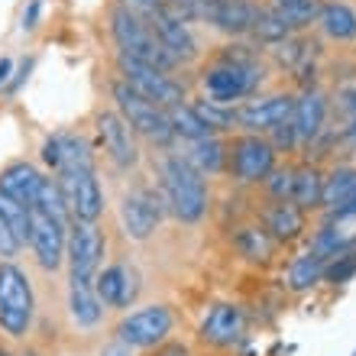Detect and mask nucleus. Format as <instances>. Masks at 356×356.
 <instances>
[{
	"instance_id": "nucleus-1",
	"label": "nucleus",
	"mask_w": 356,
	"mask_h": 356,
	"mask_svg": "<svg viewBox=\"0 0 356 356\" xmlns=\"http://www.w3.org/2000/svg\"><path fill=\"white\" fill-rule=\"evenodd\" d=\"M159 191L165 211H172L181 224H197L207 214L204 175L191 169L185 156H165L159 162Z\"/></svg>"
},
{
	"instance_id": "nucleus-22",
	"label": "nucleus",
	"mask_w": 356,
	"mask_h": 356,
	"mask_svg": "<svg viewBox=\"0 0 356 356\" xmlns=\"http://www.w3.org/2000/svg\"><path fill=\"white\" fill-rule=\"evenodd\" d=\"M305 230V211L298 204H291V201H275V204L266 211V234L272 240H282V243H289L295 236Z\"/></svg>"
},
{
	"instance_id": "nucleus-17",
	"label": "nucleus",
	"mask_w": 356,
	"mask_h": 356,
	"mask_svg": "<svg viewBox=\"0 0 356 356\" xmlns=\"http://www.w3.org/2000/svg\"><path fill=\"white\" fill-rule=\"evenodd\" d=\"M295 111V97L291 94H272V97H256L236 107V127H243L246 133H269L279 123L291 120Z\"/></svg>"
},
{
	"instance_id": "nucleus-24",
	"label": "nucleus",
	"mask_w": 356,
	"mask_h": 356,
	"mask_svg": "<svg viewBox=\"0 0 356 356\" xmlns=\"http://www.w3.org/2000/svg\"><path fill=\"white\" fill-rule=\"evenodd\" d=\"M68 314L78 327H97L104 318V305L97 298L94 285H78L68 282Z\"/></svg>"
},
{
	"instance_id": "nucleus-31",
	"label": "nucleus",
	"mask_w": 356,
	"mask_h": 356,
	"mask_svg": "<svg viewBox=\"0 0 356 356\" xmlns=\"http://www.w3.org/2000/svg\"><path fill=\"white\" fill-rule=\"evenodd\" d=\"M324 259L321 256H314L308 250L305 256H298L295 263L289 266V289L291 291H308V289H314L321 279H324Z\"/></svg>"
},
{
	"instance_id": "nucleus-8",
	"label": "nucleus",
	"mask_w": 356,
	"mask_h": 356,
	"mask_svg": "<svg viewBox=\"0 0 356 356\" xmlns=\"http://www.w3.org/2000/svg\"><path fill=\"white\" fill-rule=\"evenodd\" d=\"M117 68H120V81L130 85L133 91L146 97V101L159 104V107H175V104H185V88L178 85L175 78L162 68H152L146 62H136V58L117 56Z\"/></svg>"
},
{
	"instance_id": "nucleus-14",
	"label": "nucleus",
	"mask_w": 356,
	"mask_h": 356,
	"mask_svg": "<svg viewBox=\"0 0 356 356\" xmlns=\"http://www.w3.org/2000/svg\"><path fill=\"white\" fill-rule=\"evenodd\" d=\"M94 130L101 140L107 159L117 169H133L140 162V146H136V133L130 130V123L123 120L117 111H97L94 113Z\"/></svg>"
},
{
	"instance_id": "nucleus-20",
	"label": "nucleus",
	"mask_w": 356,
	"mask_h": 356,
	"mask_svg": "<svg viewBox=\"0 0 356 356\" xmlns=\"http://www.w3.org/2000/svg\"><path fill=\"white\" fill-rule=\"evenodd\" d=\"M324 120H327V97L318 88H308V91L295 97V111H291V127H295V136L298 143H314L324 130Z\"/></svg>"
},
{
	"instance_id": "nucleus-29",
	"label": "nucleus",
	"mask_w": 356,
	"mask_h": 356,
	"mask_svg": "<svg viewBox=\"0 0 356 356\" xmlns=\"http://www.w3.org/2000/svg\"><path fill=\"white\" fill-rule=\"evenodd\" d=\"M185 159H188V165L195 172H201V175H214V172L224 169L227 146L217 140V136H207V140L191 143V152H188Z\"/></svg>"
},
{
	"instance_id": "nucleus-33",
	"label": "nucleus",
	"mask_w": 356,
	"mask_h": 356,
	"mask_svg": "<svg viewBox=\"0 0 356 356\" xmlns=\"http://www.w3.org/2000/svg\"><path fill=\"white\" fill-rule=\"evenodd\" d=\"M36 211H42V214L49 217H56V220H72L68 217V207H65V197H62V188H58L56 178H42V185H39L36 191Z\"/></svg>"
},
{
	"instance_id": "nucleus-18",
	"label": "nucleus",
	"mask_w": 356,
	"mask_h": 356,
	"mask_svg": "<svg viewBox=\"0 0 356 356\" xmlns=\"http://www.w3.org/2000/svg\"><path fill=\"white\" fill-rule=\"evenodd\" d=\"M46 165L56 169V175H72V172H94V152L85 136L75 133H56L42 146Z\"/></svg>"
},
{
	"instance_id": "nucleus-2",
	"label": "nucleus",
	"mask_w": 356,
	"mask_h": 356,
	"mask_svg": "<svg viewBox=\"0 0 356 356\" xmlns=\"http://www.w3.org/2000/svg\"><path fill=\"white\" fill-rule=\"evenodd\" d=\"M111 36L117 42V49H120V56L146 62V65L162 68V72L178 68V62L162 49V42L149 29L146 17L136 7H130V3H120V7L111 10Z\"/></svg>"
},
{
	"instance_id": "nucleus-37",
	"label": "nucleus",
	"mask_w": 356,
	"mask_h": 356,
	"mask_svg": "<svg viewBox=\"0 0 356 356\" xmlns=\"http://www.w3.org/2000/svg\"><path fill=\"white\" fill-rule=\"evenodd\" d=\"M269 143H272V149H291V146H298V136H295L291 120H285V123H279L275 130H269Z\"/></svg>"
},
{
	"instance_id": "nucleus-41",
	"label": "nucleus",
	"mask_w": 356,
	"mask_h": 356,
	"mask_svg": "<svg viewBox=\"0 0 356 356\" xmlns=\"http://www.w3.org/2000/svg\"><path fill=\"white\" fill-rule=\"evenodd\" d=\"M330 217H334V220H356V195L350 197L343 207H340L337 214H330Z\"/></svg>"
},
{
	"instance_id": "nucleus-25",
	"label": "nucleus",
	"mask_w": 356,
	"mask_h": 356,
	"mask_svg": "<svg viewBox=\"0 0 356 356\" xmlns=\"http://www.w3.org/2000/svg\"><path fill=\"white\" fill-rule=\"evenodd\" d=\"M356 195V169L340 165L330 175H324V191H321V207H327L330 214H337L340 207L347 204Z\"/></svg>"
},
{
	"instance_id": "nucleus-47",
	"label": "nucleus",
	"mask_w": 356,
	"mask_h": 356,
	"mask_svg": "<svg viewBox=\"0 0 356 356\" xmlns=\"http://www.w3.org/2000/svg\"><path fill=\"white\" fill-rule=\"evenodd\" d=\"M0 356H10V353H7V350H0Z\"/></svg>"
},
{
	"instance_id": "nucleus-40",
	"label": "nucleus",
	"mask_w": 356,
	"mask_h": 356,
	"mask_svg": "<svg viewBox=\"0 0 356 356\" xmlns=\"http://www.w3.org/2000/svg\"><path fill=\"white\" fill-rule=\"evenodd\" d=\"M39 10H42V0H29V10L23 13V29H33V26H36Z\"/></svg>"
},
{
	"instance_id": "nucleus-39",
	"label": "nucleus",
	"mask_w": 356,
	"mask_h": 356,
	"mask_svg": "<svg viewBox=\"0 0 356 356\" xmlns=\"http://www.w3.org/2000/svg\"><path fill=\"white\" fill-rule=\"evenodd\" d=\"M152 356H191V353H188L185 343H175V340H162Z\"/></svg>"
},
{
	"instance_id": "nucleus-12",
	"label": "nucleus",
	"mask_w": 356,
	"mask_h": 356,
	"mask_svg": "<svg viewBox=\"0 0 356 356\" xmlns=\"http://www.w3.org/2000/svg\"><path fill=\"white\" fill-rule=\"evenodd\" d=\"M62 197H65L68 217L78 224H97L104 214V188L97 181V172H72V175H56Z\"/></svg>"
},
{
	"instance_id": "nucleus-4",
	"label": "nucleus",
	"mask_w": 356,
	"mask_h": 356,
	"mask_svg": "<svg viewBox=\"0 0 356 356\" xmlns=\"http://www.w3.org/2000/svg\"><path fill=\"white\" fill-rule=\"evenodd\" d=\"M36 318V295L29 275L13 263H0V330L7 337H26Z\"/></svg>"
},
{
	"instance_id": "nucleus-9",
	"label": "nucleus",
	"mask_w": 356,
	"mask_h": 356,
	"mask_svg": "<svg viewBox=\"0 0 356 356\" xmlns=\"http://www.w3.org/2000/svg\"><path fill=\"white\" fill-rule=\"evenodd\" d=\"M172 311L165 305H146L140 311H130L117 324V343L130 350H152L172 334Z\"/></svg>"
},
{
	"instance_id": "nucleus-13",
	"label": "nucleus",
	"mask_w": 356,
	"mask_h": 356,
	"mask_svg": "<svg viewBox=\"0 0 356 356\" xmlns=\"http://www.w3.org/2000/svg\"><path fill=\"white\" fill-rule=\"evenodd\" d=\"M65 246H68L65 220H56V217L29 207V250L36 256V263L46 272H56L65 263Z\"/></svg>"
},
{
	"instance_id": "nucleus-21",
	"label": "nucleus",
	"mask_w": 356,
	"mask_h": 356,
	"mask_svg": "<svg viewBox=\"0 0 356 356\" xmlns=\"http://www.w3.org/2000/svg\"><path fill=\"white\" fill-rule=\"evenodd\" d=\"M39 185H42V175H39L36 165H29V162H10L7 169L0 172V191L26 207L36 204Z\"/></svg>"
},
{
	"instance_id": "nucleus-36",
	"label": "nucleus",
	"mask_w": 356,
	"mask_h": 356,
	"mask_svg": "<svg viewBox=\"0 0 356 356\" xmlns=\"http://www.w3.org/2000/svg\"><path fill=\"white\" fill-rule=\"evenodd\" d=\"M291 181H295V169H272L266 175V188L275 201H289L291 197Z\"/></svg>"
},
{
	"instance_id": "nucleus-42",
	"label": "nucleus",
	"mask_w": 356,
	"mask_h": 356,
	"mask_svg": "<svg viewBox=\"0 0 356 356\" xmlns=\"http://www.w3.org/2000/svg\"><path fill=\"white\" fill-rule=\"evenodd\" d=\"M343 143H347V146H356V113H353V120L343 127Z\"/></svg>"
},
{
	"instance_id": "nucleus-16",
	"label": "nucleus",
	"mask_w": 356,
	"mask_h": 356,
	"mask_svg": "<svg viewBox=\"0 0 356 356\" xmlns=\"http://www.w3.org/2000/svg\"><path fill=\"white\" fill-rule=\"evenodd\" d=\"M140 289H143V279L136 266L130 263H113V266H104L94 279V291L101 298L104 308H130L133 301L140 298Z\"/></svg>"
},
{
	"instance_id": "nucleus-11",
	"label": "nucleus",
	"mask_w": 356,
	"mask_h": 356,
	"mask_svg": "<svg viewBox=\"0 0 356 356\" xmlns=\"http://www.w3.org/2000/svg\"><path fill=\"white\" fill-rule=\"evenodd\" d=\"M162 214H165L162 191L156 195L152 188H133L120 201V227L130 240H149L162 224Z\"/></svg>"
},
{
	"instance_id": "nucleus-3",
	"label": "nucleus",
	"mask_w": 356,
	"mask_h": 356,
	"mask_svg": "<svg viewBox=\"0 0 356 356\" xmlns=\"http://www.w3.org/2000/svg\"><path fill=\"white\" fill-rule=\"evenodd\" d=\"M263 65L256 62L253 56H224L217 65H211L204 72V91H207V101L214 104H234V101H243L256 88L263 85Z\"/></svg>"
},
{
	"instance_id": "nucleus-44",
	"label": "nucleus",
	"mask_w": 356,
	"mask_h": 356,
	"mask_svg": "<svg viewBox=\"0 0 356 356\" xmlns=\"http://www.w3.org/2000/svg\"><path fill=\"white\" fill-rule=\"evenodd\" d=\"M101 356H133L130 347H123V343H113V347H107Z\"/></svg>"
},
{
	"instance_id": "nucleus-46",
	"label": "nucleus",
	"mask_w": 356,
	"mask_h": 356,
	"mask_svg": "<svg viewBox=\"0 0 356 356\" xmlns=\"http://www.w3.org/2000/svg\"><path fill=\"white\" fill-rule=\"evenodd\" d=\"M185 3H214V0H185Z\"/></svg>"
},
{
	"instance_id": "nucleus-30",
	"label": "nucleus",
	"mask_w": 356,
	"mask_h": 356,
	"mask_svg": "<svg viewBox=\"0 0 356 356\" xmlns=\"http://www.w3.org/2000/svg\"><path fill=\"white\" fill-rule=\"evenodd\" d=\"M272 13L295 33V29L314 23L321 13V0H272Z\"/></svg>"
},
{
	"instance_id": "nucleus-23",
	"label": "nucleus",
	"mask_w": 356,
	"mask_h": 356,
	"mask_svg": "<svg viewBox=\"0 0 356 356\" xmlns=\"http://www.w3.org/2000/svg\"><path fill=\"white\" fill-rule=\"evenodd\" d=\"M318 23L324 29L327 39H337V42H350L356 39V10L343 0H330V3H321Z\"/></svg>"
},
{
	"instance_id": "nucleus-35",
	"label": "nucleus",
	"mask_w": 356,
	"mask_h": 356,
	"mask_svg": "<svg viewBox=\"0 0 356 356\" xmlns=\"http://www.w3.org/2000/svg\"><path fill=\"white\" fill-rule=\"evenodd\" d=\"M353 275H356V246L337 253L334 259H327V266H324V279L334 282V285H343V282H350Z\"/></svg>"
},
{
	"instance_id": "nucleus-15",
	"label": "nucleus",
	"mask_w": 356,
	"mask_h": 356,
	"mask_svg": "<svg viewBox=\"0 0 356 356\" xmlns=\"http://www.w3.org/2000/svg\"><path fill=\"white\" fill-rule=\"evenodd\" d=\"M263 7L253 0H214V3H197V17H204L207 23L227 36H243L253 33L259 23Z\"/></svg>"
},
{
	"instance_id": "nucleus-28",
	"label": "nucleus",
	"mask_w": 356,
	"mask_h": 356,
	"mask_svg": "<svg viewBox=\"0 0 356 356\" xmlns=\"http://www.w3.org/2000/svg\"><path fill=\"white\" fill-rule=\"evenodd\" d=\"M321 191H324V172L314 165H301L295 169V181H291V204H298L301 211L308 207H321Z\"/></svg>"
},
{
	"instance_id": "nucleus-19",
	"label": "nucleus",
	"mask_w": 356,
	"mask_h": 356,
	"mask_svg": "<svg viewBox=\"0 0 356 356\" xmlns=\"http://www.w3.org/2000/svg\"><path fill=\"white\" fill-rule=\"evenodd\" d=\"M246 330V314L240 305H214L201 321V340L211 347H234Z\"/></svg>"
},
{
	"instance_id": "nucleus-7",
	"label": "nucleus",
	"mask_w": 356,
	"mask_h": 356,
	"mask_svg": "<svg viewBox=\"0 0 356 356\" xmlns=\"http://www.w3.org/2000/svg\"><path fill=\"white\" fill-rule=\"evenodd\" d=\"M104 250H107V240L97 230V224H78V220H72V227H68V246H65L68 282L94 285L97 272H101V263H104Z\"/></svg>"
},
{
	"instance_id": "nucleus-5",
	"label": "nucleus",
	"mask_w": 356,
	"mask_h": 356,
	"mask_svg": "<svg viewBox=\"0 0 356 356\" xmlns=\"http://www.w3.org/2000/svg\"><path fill=\"white\" fill-rule=\"evenodd\" d=\"M111 94H113V104H117V113L130 123V130L136 133V136L149 140L152 146H162V149H169L172 143H175V130H172L165 107L140 97L130 85H123V81H113Z\"/></svg>"
},
{
	"instance_id": "nucleus-10",
	"label": "nucleus",
	"mask_w": 356,
	"mask_h": 356,
	"mask_svg": "<svg viewBox=\"0 0 356 356\" xmlns=\"http://www.w3.org/2000/svg\"><path fill=\"white\" fill-rule=\"evenodd\" d=\"M227 162H230V175L243 185H253V181H266L272 169H275V149L272 143L259 133H246V136H236L230 152H227Z\"/></svg>"
},
{
	"instance_id": "nucleus-43",
	"label": "nucleus",
	"mask_w": 356,
	"mask_h": 356,
	"mask_svg": "<svg viewBox=\"0 0 356 356\" xmlns=\"http://www.w3.org/2000/svg\"><path fill=\"white\" fill-rule=\"evenodd\" d=\"M165 3H172V0H130V7L143 10V7H165Z\"/></svg>"
},
{
	"instance_id": "nucleus-26",
	"label": "nucleus",
	"mask_w": 356,
	"mask_h": 356,
	"mask_svg": "<svg viewBox=\"0 0 356 356\" xmlns=\"http://www.w3.org/2000/svg\"><path fill=\"white\" fill-rule=\"evenodd\" d=\"M350 246H356V230L347 227V220H334V224H327L311 240V253L321 256V259L327 263V259H334V256L350 250Z\"/></svg>"
},
{
	"instance_id": "nucleus-34",
	"label": "nucleus",
	"mask_w": 356,
	"mask_h": 356,
	"mask_svg": "<svg viewBox=\"0 0 356 356\" xmlns=\"http://www.w3.org/2000/svg\"><path fill=\"white\" fill-rule=\"evenodd\" d=\"M236 250H240L246 259L263 263L272 253V236L266 234V230H259V227H243V230L236 234Z\"/></svg>"
},
{
	"instance_id": "nucleus-32",
	"label": "nucleus",
	"mask_w": 356,
	"mask_h": 356,
	"mask_svg": "<svg viewBox=\"0 0 356 356\" xmlns=\"http://www.w3.org/2000/svg\"><path fill=\"white\" fill-rule=\"evenodd\" d=\"M0 217H3V224L10 227V234L19 240V246H26L29 243V207L0 191Z\"/></svg>"
},
{
	"instance_id": "nucleus-45",
	"label": "nucleus",
	"mask_w": 356,
	"mask_h": 356,
	"mask_svg": "<svg viewBox=\"0 0 356 356\" xmlns=\"http://www.w3.org/2000/svg\"><path fill=\"white\" fill-rule=\"evenodd\" d=\"M10 72H13V62H10V58H0V85L10 78Z\"/></svg>"
},
{
	"instance_id": "nucleus-27",
	"label": "nucleus",
	"mask_w": 356,
	"mask_h": 356,
	"mask_svg": "<svg viewBox=\"0 0 356 356\" xmlns=\"http://www.w3.org/2000/svg\"><path fill=\"white\" fill-rule=\"evenodd\" d=\"M169 123L172 130H175V140L181 136V140L188 143H197V140H207V136H214V130L207 127V120L197 113L195 104H175V107H169Z\"/></svg>"
},
{
	"instance_id": "nucleus-38",
	"label": "nucleus",
	"mask_w": 356,
	"mask_h": 356,
	"mask_svg": "<svg viewBox=\"0 0 356 356\" xmlns=\"http://www.w3.org/2000/svg\"><path fill=\"white\" fill-rule=\"evenodd\" d=\"M17 253H19V240L10 234V227L3 224V217H0V256L10 259V256H17Z\"/></svg>"
},
{
	"instance_id": "nucleus-6",
	"label": "nucleus",
	"mask_w": 356,
	"mask_h": 356,
	"mask_svg": "<svg viewBox=\"0 0 356 356\" xmlns=\"http://www.w3.org/2000/svg\"><path fill=\"white\" fill-rule=\"evenodd\" d=\"M181 3H185V0H181ZM185 7L191 10V3H185ZM188 10L178 7V0L165 3V7H143L140 10L143 17H146V23H149V29L156 33V39L162 42V49L175 58L178 65H181V62H191V58L197 56V39H195V33H191V26H188Z\"/></svg>"
}]
</instances>
